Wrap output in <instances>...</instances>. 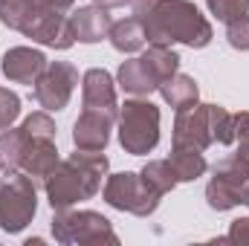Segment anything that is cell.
Wrapping results in <instances>:
<instances>
[{
    "instance_id": "cell-1",
    "label": "cell",
    "mask_w": 249,
    "mask_h": 246,
    "mask_svg": "<svg viewBox=\"0 0 249 246\" xmlns=\"http://www.w3.org/2000/svg\"><path fill=\"white\" fill-rule=\"evenodd\" d=\"M133 18L145 29L148 44H186L203 50L212 44V23L191 0H133Z\"/></svg>"
},
{
    "instance_id": "cell-2",
    "label": "cell",
    "mask_w": 249,
    "mask_h": 246,
    "mask_svg": "<svg viewBox=\"0 0 249 246\" xmlns=\"http://www.w3.org/2000/svg\"><path fill=\"white\" fill-rule=\"evenodd\" d=\"M107 168H110V159L105 157V151L75 148V154L61 159L50 174V180L44 183L50 209L61 211V209H72L81 200H93L102 188V180L107 177Z\"/></svg>"
},
{
    "instance_id": "cell-3",
    "label": "cell",
    "mask_w": 249,
    "mask_h": 246,
    "mask_svg": "<svg viewBox=\"0 0 249 246\" xmlns=\"http://www.w3.org/2000/svg\"><path fill=\"white\" fill-rule=\"evenodd\" d=\"M119 145L127 154H151L160 142V107L148 96H133L119 105Z\"/></svg>"
},
{
    "instance_id": "cell-4",
    "label": "cell",
    "mask_w": 249,
    "mask_h": 246,
    "mask_svg": "<svg viewBox=\"0 0 249 246\" xmlns=\"http://www.w3.org/2000/svg\"><path fill=\"white\" fill-rule=\"evenodd\" d=\"M53 238L58 244H119V235L113 232V223L99 214V211H90V209H81V211H72V209H61L53 214Z\"/></svg>"
},
{
    "instance_id": "cell-5",
    "label": "cell",
    "mask_w": 249,
    "mask_h": 246,
    "mask_svg": "<svg viewBox=\"0 0 249 246\" xmlns=\"http://www.w3.org/2000/svg\"><path fill=\"white\" fill-rule=\"evenodd\" d=\"M38 211V185L23 171L6 174L0 185V229L9 235L23 232Z\"/></svg>"
},
{
    "instance_id": "cell-6",
    "label": "cell",
    "mask_w": 249,
    "mask_h": 246,
    "mask_svg": "<svg viewBox=\"0 0 249 246\" xmlns=\"http://www.w3.org/2000/svg\"><path fill=\"white\" fill-rule=\"evenodd\" d=\"M160 194L142 180V174L122 171V174H110L105 180V203L110 209H119L136 217H148L157 211L160 206Z\"/></svg>"
},
{
    "instance_id": "cell-7",
    "label": "cell",
    "mask_w": 249,
    "mask_h": 246,
    "mask_svg": "<svg viewBox=\"0 0 249 246\" xmlns=\"http://www.w3.org/2000/svg\"><path fill=\"white\" fill-rule=\"evenodd\" d=\"M249 180V165L238 157H223L212 168V180L206 185V200L214 211H229L241 206V191Z\"/></svg>"
},
{
    "instance_id": "cell-8",
    "label": "cell",
    "mask_w": 249,
    "mask_h": 246,
    "mask_svg": "<svg viewBox=\"0 0 249 246\" xmlns=\"http://www.w3.org/2000/svg\"><path fill=\"white\" fill-rule=\"evenodd\" d=\"M75 84H78V70L72 64L70 61H50L44 67V72L38 75L35 87H32V99L44 110L55 113V110H64L70 105V96H72Z\"/></svg>"
},
{
    "instance_id": "cell-9",
    "label": "cell",
    "mask_w": 249,
    "mask_h": 246,
    "mask_svg": "<svg viewBox=\"0 0 249 246\" xmlns=\"http://www.w3.org/2000/svg\"><path fill=\"white\" fill-rule=\"evenodd\" d=\"M20 32L50 50H70L75 44L72 29H70V12H41L38 9Z\"/></svg>"
},
{
    "instance_id": "cell-10",
    "label": "cell",
    "mask_w": 249,
    "mask_h": 246,
    "mask_svg": "<svg viewBox=\"0 0 249 246\" xmlns=\"http://www.w3.org/2000/svg\"><path fill=\"white\" fill-rule=\"evenodd\" d=\"M174 145L180 148H197L206 151L214 139H212V127H209V105H191L186 110H177L174 119V133H171Z\"/></svg>"
},
{
    "instance_id": "cell-11",
    "label": "cell",
    "mask_w": 249,
    "mask_h": 246,
    "mask_svg": "<svg viewBox=\"0 0 249 246\" xmlns=\"http://www.w3.org/2000/svg\"><path fill=\"white\" fill-rule=\"evenodd\" d=\"M81 102L87 110H102L119 119V99H116V81L107 70H87L81 75Z\"/></svg>"
},
{
    "instance_id": "cell-12",
    "label": "cell",
    "mask_w": 249,
    "mask_h": 246,
    "mask_svg": "<svg viewBox=\"0 0 249 246\" xmlns=\"http://www.w3.org/2000/svg\"><path fill=\"white\" fill-rule=\"evenodd\" d=\"M116 124V116L102 110H81V116L72 124V145L78 151H105L110 145V130Z\"/></svg>"
},
{
    "instance_id": "cell-13",
    "label": "cell",
    "mask_w": 249,
    "mask_h": 246,
    "mask_svg": "<svg viewBox=\"0 0 249 246\" xmlns=\"http://www.w3.org/2000/svg\"><path fill=\"white\" fill-rule=\"evenodd\" d=\"M47 64L50 61H47V55H44L41 50H32V47H12V50L3 53L0 70H3V75H6L9 81H15V84H35Z\"/></svg>"
},
{
    "instance_id": "cell-14",
    "label": "cell",
    "mask_w": 249,
    "mask_h": 246,
    "mask_svg": "<svg viewBox=\"0 0 249 246\" xmlns=\"http://www.w3.org/2000/svg\"><path fill=\"white\" fill-rule=\"evenodd\" d=\"M113 26V18L107 15V9L102 6H78L70 12V29H72V38L78 44H99L107 38Z\"/></svg>"
},
{
    "instance_id": "cell-15",
    "label": "cell",
    "mask_w": 249,
    "mask_h": 246,
    "mask_svg": "<svg viewBox=\"0 0 249 246\" xmlns=\"http://www.w3.org/2000/svg\"><path fill=\"white\" fill-rule=\"evenodd\" d=\"M58 162H61V157H58L55 139H38V136H29V145H26V154H23L20 171H23L26 177H32L35 185L47 183Z\"/></svg>"
},
{
    "instance_id": "cell-16",
    "label": "cell",
    "mask_w": 249,
    "mask_h": 246,
    "mask_svg": "<svg viewBox=\"0 0 249 246\" xmlns=\"http://www.w3.org/2000/svg\"><path fill=\"white\" fill-rule=\"evenodd\" d=\"M116 84L130 96H151L154 90H160V78L148 70V64L142 58L122 61L119 72H116Z\"/></svg>"
},
{
    "instance_id": "cell-17",
    "label": "cell",
    "mask_w": 249,
    "mask_h": 246,
    "mask_svg": "<svg viewBox=\"0 0 249 246\" xmlns=\"http://www.w3.org/2000/svg\"><path fill=\"white\" fill-rule=\"evenodd\" d=\"M26 145H29V133L23 130V124H20V127H6V130H0V174H3V177L20 171Z\"/></svg>"
},
{
    "instance_id": "cell-18",
    "label": "cell",
    "mask_w": 249,
    "mask_h": 246,
    "mask_svg": "<svg viewBox=\"0 0 249 246\" xmlns=\"http://www.w3.org/2000/svg\"><path fill=\"white\" fill-rule=\"evenodd\" d=\"M160 96L165 99V105H171L174 110H186L191 105L200 102V87L197 81L186 72H174L171 78H165L160 84Z\"/></svg>"
},
{
    "instance_id": "cell-19",
    "label": "cell",
    "mask_w": 249,
    "mask_h": 246,
    "mask_svg": "<svg viewBox=\"0 0 249 246\" xmlns=\"http://www.w3.org/2000/svg\"><path fill=\"white\" fill-rule=\"evenodd\" d=\"M107 38H110V47H113L116 53H122V55H133V53H139V50L148 44V41H145V29H142V23H139L133 15L124 18V20H113Z\"/></svg>"
},
{
    "instance_id": "cell-20",
    "label": "cell",
    "mask_w": 249,
    "mask_h": 246,
    "mask_svg": "<svg viewBox=\"0 0 249 246\" xmlns=\"http://www.w3.org/2000/svg\"><path fill=\"white\" fill-rule=\"evenodd\" d=\"M168 162H171V168H174V174H177L180 183H194V180L203 177L206 168H209L203 151H197V148H180V145L171 148Z\"/></svg>"
},
{
    "instance_id": "cell-21",
    "label": "cell",
    "mask_w": 249,
    "mask_h": 246,
    "mask_svg": "<svg viewBox=\"0 0 249 246\" xmlns=\"http://www.w3.org/2000/svg\"><path fill=\"white\" fill-rule=\"evenodd\" d=\"M139 58L148 64V70L160 78V84H162L165 78H171L174 72H180V55H177L171 47H162V44H148V50H145Z\"/></svg>"
},
{
    "instance_id": "cell-22",
    "label": "cell",
    "mask_w": 249,
    "mask_h": 246,
    "mask_svg": "<svg viewBox=\"0 0 249 246\" xmlns=\"http://www.w3.org/2000/svg\"><path fill=\"white\" fill-rule=\"evenodd\" d=\"M139 174H142V180L151 185L160 197H165L168 191H174V188H177V183H180L168 159H151V162H148Z\"/></svg>"
},
{
    "instance_id": "cell-23",
    "label": "cell",
    "mask_w": 249,
    "mask_h": 246,
    "mask_svg": "<svg viewBox=\"0 0 249 246\" xmlns=\"http://www.w3.org/2000/svg\"><path fill=\"white\" fill-rule=\"evenodd\" d=\"M38 12V3L35 0H0V23L9 26V29H23L32 15Z\"/></svg>"
},
{
    "instance_id": "cell-24",
    "label": "cell",
    "mask_w": 249,
    "mask_h": 246,
    "mask_svg": "<svg viewBox=\"0 0 249 246\" xmlns=\"http://www.w3.org/2000/svg\"><path fill=\"white\" fill-rule=\"evenodd\" d=\"M209 127L217 145H235V113H229L226 107L209 105Z\"/></svg>"
},
{
    "instance_id": "cell-25",
    "label": "cell",
    "mask_w": 249,
    "mask_h": 246,
    "mask_svg": "<svg viewBox=\"0 0 249 246\" xmlns=\"http://www.w3.org/2000/svg\"><path fill=\"white\" fill-rule=\"evenodd\" d=\"M206 6L220 23H232V20L249 15V0H206Z\"/></svg>"
},
{
    "instance_id": "cell-26",
    "label": "cell",
    "mask_w": 249,
    "mask_h": 246,
    "mask_svg": "<svg viewBox=\"0 0 249 246\" xmlns=\"http://www.w3.org/2000/svg\"><path fill=\"white\" fill-rule=\"evenodd\" d=\"M23 130L29 136H38V139H55V122L50 116V110H38V113H29L23 119Z\"/></svg>"
},
{
    "instance_id": "cell-27",
    "label": "cell",
    "mask_w": 249,
    "mask_h": 246,
    "mask_svg": "<svg viewBox=\"0 0 249 246\" xmlns=\"http://www.w3.org/2000/svg\"><path fill=\"white\" fill-rule=\"evenodd\" d=\"M20 116V96L9 87H0V130L12 127Z\"/></svg>"
},
{
    "instance_id": "cell-28",
    "label": "cell",
    "mask_w": 249,
    "mask_h": 246,
    "mask_svg": "<svg viewBox=\"0 0 249 246\" xmlns=\"http://www.w3.org/2000/svg\"><path fill=\"white\" fill-rule=\"evenodd\" d=\"M226 41H229L232 50L247 53L249 50V15L238 18V20H232V23H226Z\"/></svg>"
},
{
    "instance_id": "cell-29",
    "label": "cell",
    "mask_w": 249,
    "mask_h": 246,
    "mask_svg": "<svg viewBox=\"0 0 249 246\" xmlns=\"http://www.w3.org/2000/svg\"><path fill=\"white\" fill-rule=\"evenodd\" d=\"M235 142H238V159L249 165V110L235 113Z\"/></svg>"
},
{
    "instance_id": "cell-30",
    "label": "cell",
    "mask_w": 249,
    "mask_h": 246,
    "mask_svg": "<svg viewBox=\"0 0 249 246\" xmlns=\"http://www.w3.org/2000/svg\"><path fill=\"white\" fill-rule=\"evenodd\" d=\"M226 241H229V244L249 246V217L232 220V226H229V232H226Z\"/></svg>"
},
{
    "instance_id": "cell-31",
    "label": "cell",
    "mask_w": 249,
    "mask_h": 246,
    "mask_svg": "<svg viewBox=\"0 0 249 246\" xmlns=\"http://www.w3.org/2000/svg\"><path fill=\"white\" fill-rule=\"evenodd\" d=\"M41 12H72L75 0H35Z\"/></svg>"
},
{
    "instance_id": "cell-32",
    "label": "cell",
    "mask_w": 249,
    "mask_h": 246,
    "mask_svg": "<svg viewBox=\"0 0 249 246\" xmlns=\"http://www.w3.org/2000/svg\"><path fill=\"white\" fill-rule=\"evenodd\" d=\"M96 6H102V9H122L127 3H133V0H93Z\"/></svg>"
},
{
    "instance_id": "cell-33",
    "label": "cell",
    "mask_w": 249,
    "mask_h": 246,
    "mask_svg": "<svg viewBox=\"0 0 249 246\" xmlns=\"http://www.w3.org/2000/svg\"><path fill=\"white\" fill-rule=\"evenodd\" d=\"M241 203L249 206V180H247V185H244V191H241Z\"/></svg>"
}]
</instances>
